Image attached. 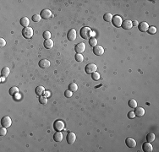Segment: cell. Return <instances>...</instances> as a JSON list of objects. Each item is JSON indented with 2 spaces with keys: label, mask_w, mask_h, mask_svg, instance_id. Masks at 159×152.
Returning <instances> with one entry per match:
<instances>
[{
  "label": "cell",
  "mask_w": 159,
  "mask_h": 152,
  "mask_svg": "<svg viewBox=\"0 0 159 152\" xmlns=\"http://www.w3.org/2000/svg\"><path fill=\"white\" fill-rule=\"evenodd\" d=\"M91 28L86 27V26L81 28V31H80V35H81V37L83 39H88L89 37H91Z\"/></svg>",
  "instance_id": "1"
},
{
  "label": "cell",
  "mask_w": 159,
  "mask_h": 152,
  "mask_svg": "<svg viewBox=\"0 0 159 152\" xmlns=\"http://www.w3.org/2000/svg\"><path fill=\"white\" fill-rule=\"evenodd\" d=\"M112 23H113V25L115 26V27H117V28L121 27L122 23H123L122 17L120 16V15H119V14H116V15L113 16Z\"/></svg>",
  "instance_id": "2"
},
{
  "label": "cell",
  "mask_w": 159,
  "mask_h": 152,
  "mask_svg": "<svg viewBox=\"0 0 159 152\" xmlns=\"http://www.w3.org/2000/svg\"><path fill=\"white\" fill-rule=\"evenodd\" d=\"M22 36L26 39H30L33 36V29L31 27H25L22 30Z\"/></svg>",
  "instance_id": "3"
},
{
  "label": "cell",
  "mask_w": 159,
  "mask_h": 152,
  "mask_svg": "<svg viewBox=\"0 0 159 152\" xmlns=\"http://www.w3.org/2000/svg\"><path fill=\"white\" fill-rule=\"evenodd\" d=\"M97 69V66L95 64H93V63H91V64H87L85 68V71L86 74H93L94 72H96Z\"/></svg>",
  "instance_id": "4"
},
{
  "label": "cell",
  "mask_w": 159,
  "mask_h": 152,
  "mask_svg": "<svg viewBox=\"0 0 159 152\" xmlns=\"http://www.w3.org/2000/svg\"><path fill=\"white\" fill-rule=\"evenodd\" d=\"M12 124V119L10 118V117H9V116H5V117H4L3 118L1 119V125L2 127H4V128H9L11 126Z\"/></svg>",
  "instance_id": "5"
},
{
  "label": "cell",
  "mask_w": 159,
  "mask_h": 152,
  "mask_svg": "<svg viewBox=\"0 0 159 152\" xmlns=\"http://www.w3.org/2000/svg\"><path fill=\"white\" fill-rule=\"evenodd\" d=\"M54 129L58 132L62 131L64 129V123L62 120H56L54 124Z\"/></svg>",
  "instance_id": "6"
},
{
  "label": "cell",
  "mask_w": 159,
  "mask_h": 152,
  "mask_svg": "<svg viewBox=\"0 0 159 152\" xmlns=\"http://www.w3.org/2000/svg\"><path fill=\"white\" fill-rule=\"evenodd\" d=\"M75 139H76V135L74 133L69 132V134H67L66 140H67V143H68L69 144H73L74 142H75Z\"/></svg>",
  "instance_id": "7"
},
{
  "label": "cell",
  "mask_w": 159,
  "mask_h": 152,
  "mask_svg": "<svg viewBox=\"0 0 159 152\" xmlns=\"http://www.w3.org/2000/svg\"><path fill=\"white\" fill-rule=\"evenodd\" d=\"M52 15V14L51 10H49V9H43V10L41 11V13H40V16L42 17V19H44V20L51 18Z\"/></svg>",
  "instance_id": "8"
},
{
  "label": "cell",
  "mask_w": 159,
  "mask_h": 152,
  "mask_svg": "<svg viewBox=\"0 0 159 152\" xmlns=\"http://www.w3.org/2000/svg\"><path fill=\"white\" fill-rule=\"evenodd\" d=\"M74 50H75V52L77 53H82V52H85L86 50V45L84 42H80L78 44L75 45V47H74Z\"/></svg>",
  "instance_id": "9"
},
{
  "label": "cell",
  "mask_w": 159,
  "mask_h": 152,
  "mask_svg": "<svg viewBox=\"0 0 159 152\" xmlns=\"http://www.w3.org/2000/svg\"><path fill=\"white\" fill-rule=\"evenodd\" d=\"M93 52L94 54L97 55V56H102V55L104 53V48H103L102 46L97 45L93 48Z\"/></svg>",
  "instance_id": "10"
},
{
  "label": "cell",
  "mask_w": 159,
  "mask_h": 152,
  "mask_svg": "<svg viewBox=\"0 0 159 152\" xmlns=\"http://www.w3.org/2000/svg\"><path fill=\"white\" fill-rule=\"evenodd\" d=\"M67 38L70 42H74L76 39V31L74 29H71L69 31L68 34H67Z\"/></svg>",
  "instance_id": "11"
},
{
  "label": "cell",
  "mask_w": 159,
  "mask_h": 152,
  "mask_svg": "<svg viewBox=\"0 0 159 152\" xmlns=\"http://www.w3.org/2000/svg\"><path fill=\"white\" fill-rule=\"evenodd\" d=\"M135 114H136V117H143L144 115H145V109H144L143 107H136L135 108V111H134Z\"/></svg>",
  "instance_id": "12"
},
{
  "label": "cell",
  "mask_w": 159,
  "mask_h": 152,
  "mask_svg": "<svg viewBox=\"0 0 159 152\" xmlns=\"http://www.w3.org/2000/svg\"><path fill=\"white\" fill-rule=\"evenodd\" d=\"M125 144L129 148H135L136 146V141L133 138H130V137L125 139Z\"/></svg>",
  "instance_id": "13"
},
{
  "label": "cell",
  "mask_w": 159,
  "mask_h": 152,
  "mask_svg": "<svg viewBox=\"0 0 159 152\" xmlns=\"http://www.w3.org/2000/svg\"><path fill=\"white\" fill-rule=\"evenodd\" d=\"M121 27L123 29H124V30H129V29H131L132 27H133V25H132V21L129 20H126L123 21Z\"/></svg>",
  "instance_id": "14"
},
{
  "label": "cell",
  "mask_w": 159,
  "mask_h": 152,
  "mask_svg": "<svg viewBox=\"0 0 159 152\" xmlns=\"http://www.w3.org/2000/svg\"><path fill=\"white\" fill-rule=\"evenodd\" d=\"M138 27H139V30L141 31V32H146V31H147L148 28H149V25L147 22H146V21H143V22H141L138 25Z\"/></svg>",
  "instance_id": "15"
},
{
  "label": "cell",
  "mask_w": 159,
  "mask_h": 152,
  "mask_svg": "<svg viewBox=\"0 0 159 152\" xmlns=\"http://www.w3.org/2000/svg\"><path fill=\"white\" fill-rule=\"evenodd\" d=\"M142 149L145 152H151L153 150V147L149 142H146L142 144Z\"/></svg>",
  "instance_id": "16"
},
{
  "label": "cell",
  "mask_w": 159,
  "mask_h": 152,
  "mask_svg": "<svg viewBox=\"0 0 159 152\" xmlns=\"http://www.w3.org/2000/svg\"><path fill=\"white\" fill-rule=\"evenodd\" d=\"M39 67L42 69H47V68L50 67V62L47 59H42L39 61Z\"/></svg>",
  "instance_id": "17"
},
{
  "label": "cell",
  "mask_w": 159,
  "mask_h": 152,
  "mask_svg": "<svg viewBox=\"0 0 159 152\" xmlns=\"http://www.w3.org/2000/svg\"><path fill=\"white\" fill-rule=\"evenodd\" d=\"M20 23L24 28H25V27H28L29 24H30V20H29V19L27 17H22L20 20Z\"/></svg>",
  "instance_id": "18"
},
{
  "label": "cell",
  "mask_w": 159,
  "mask_h": 152,
  "mask_svg": "<svg viewBox=\"0 0 159 152\" xmlns=\"http://www.w3.org/2000/svg\"><path fill=\"white\" fill-rule=\"evenodd\" d=\"M44 47L46 49H52V48L54 47V42H52V40H51V39L45 40Z\"/></svg>",
  "instance_id": "19"
},
{
  "label": "cell",
  "mask_w": 159,
  "mask_h": 152,
  "mask_svg": "<svg viewBox=\"0 0 159 152\" xmlns=\"http://www.w3.org/2000/svg\"><path fill=\"white\" fill-rule=\"evenodd\" d=\"M54 139L56 142H61L62 139H63V134L61 133V131L59 132H56L55 134H54Z\"/></svg>",
  "instance_id": "20"
},
{
  "label": "cell",
  "mask_w": 159,
  "mask_h": 152,
  "mask_svg": "<svg viewBox=\"0 0 159 152\" xmlns=\"http://www.w3.org/2000/svg\"><path fill=\"white\" fill-rule=\"evenodd\" d=\"M35 92H36V94H37V96H42V94H44L45 88L43 87V86H42V85H39V86H37V87L36 88Z\"/></svg>",
  "instance_id": "21"
},
{
  "label": "cell",
  "mask_w": 159,
  "mask_h": 152,
  "mask_svg": "<svg viewBox=\"0 0 159 152\" xmlns=\"http://www.w3.org/2000/svg\"><path fill=\"white\" fill-rule=\"evenodd\" d=\"M9 74H10V69H9L8 67H4L1 70V76L4 77V78L8 77Z\"/></svg>",
  "instance_id": "22"
},
{
  "label": "cell",
  "mask_w": 159,
  "mask_h": 152,
  "mask_svg": "<svg viewBox=\"0 0 159 152\" xmlns=\"http://www.w3.org/2000/svg\"><path fill=\"white\" fill-rule=\"evenodd\" d=\"M155 138H156V136L153 133H150V134H148L147 135H146V140H147V142H149V143L153 142L154 140H155Z\"/></svg>",
  "instance_id": "23"
},
{
  "label": "cell",
  "mask_w": 159,
  "mask_h": 152,
  "mask_svg": "<svg viewBox=\"0 0 159 152\" xmlns=\"http://www.w3.org/2000/svg\"><path fill=\"white\" fill-rule=\"evenodd\" d=\"M128 105L130 108L135 109V108L137 107V102L136 100H134V99H130V100L128 101Z\"/></svg>",
  "instance_id": "24"
},
{
  "label": "cell",
  "mask_w": 159,
  "mask_h": 152,
  "mask_svg": "<svg viewBox=\"0 0 159 152\" xmlns=\"http://www.w3.org/2000/svg\"><path fill=\"white\" fill-rule=\"evenodd\" d=\"M112 19H113V14H110V13H107L103 15V20H104L105 21H107V22H110V21H112Z\"/></svg>",
  "instance_id": "25"
},
{
  "label": "cell",
  "mask_w": 159,
  "mask_h": 152,
  "mask_svg": "<svg viewBox=\"0 0 159 152\" xmlns=\"http://www.w3.org/2000/svg\"><path fill=\"white\" fill-rule=\"evenodd\" d=\"M17 93H19V88L16 87V86H14V87H11L9 89V95L10 96H14Z\"/></svg>",
  "instance_id": "26"
},
{
  "label": "cell",
  "mask_w": 159,
  "mask_h": 152,
  "mask_svg": "<svg viewBox=\"0 0 159 152\" xmlns=\"http://www.w3.org/2000/svg\"><path fill=\"white\" fill-rule=\"evenodd\" d=\"M89 44H90L91 47H96L97 45V40L96 39L95 37H91L90 40H89Z\"/></svg>",
  "instance_id": "27"
},
{
  "label": "cell",
  "mask_w": 159,
  "mask_h": 152,
  "mask_svg": "<svg viewBox=\"0 0 159 152\" xmlns=\"http://www.w3.org/2000/svg\"><path fill=\"white\" fill-rule=\"evenodd\" d=\"M69 90L73 91V92H74V91H76L77 90H78V85L75 84V83H71L69 84Z\"/></svg>",
  "instance_id": "28"
},
{
  "label": "cell",
  "mask_w": 159,
  "mask_h": 152,
  "mask_svg": "<svg viewBox=\"0 0 159 152\" xmlns=\"http://www.w3.org/2000/svg\"><path fill=\"white\" fill-rule=\"evenodd\" d=\"M91 78H92L93 80H99L100 79V74L99 73H97V71L96 72H94L93 74H91Z\"/></svg>",
  "instance_id": "29"
},
{
  "label": "cell",
  "mask_w": 159,
  "mask_h": 152,
  "mask_svg": "<svg viewBox=\"0 0 159 152\" xmlns=\"http://www.w3.org/2000/svg\"><path fill=\"white\" fill-rule=\"evenodd\" d=\"M39 102L42 105H46L47 103V98L46 97V96H41L39 97Z\"/></svg>",
  "instance_id": "30"
},
{
  "label": "cell",
  "mask_w": 159,
  "mask_h": 152,
  "mask_svg": "<svg viewBox=\"0 0 159 152\" xmlns=\"http://www.w3.org/2000/svg\"><path fill=\"white\" fill-rule=\"evenodd\" d=\"M75 60L77 62H79V63H81V62H83L84 61V57H83V55L82 54H81V53H76L75 56Z\"/></svg>",
  "instance_id": "31"
},
{
  "label": "cell",
  "mask_w": 159,
  "mask_h": 152,
  "mask_svg": "<svg viewBox=\"0 0 159 152\" xmlns=\"http://www.w3.org/2000/svg\"><path fill=\"white\" fill-rule=\"evenodd\" d=\"M41 19H42V17L40 16V14H36L32 16V21H34V22H40Z\"/></svg>",
  "instance_id": "32"
},
{
  "label": "cell",
  "mask_w": 159,
  "mask_h": 152,
  "mask_svg": "<svg viewBox=\"0 0 159 152\" xmlns=\"http://www.w3.org/2000/svg\"><path fill=\"white\" fill-rule=\"evenodd\" d=\"M147 32L149 34H151V35H154V34H156V28L155 26H151V27L148 28Z\"/></svg>",
  "instance_id": "33"
},
{
  "label": "cell",
  "mask_w": 159,
  "mask_h": 152,
  "mask_svg": "<svg viewBox=\"0 0 159 152\" xmlns=\"http://www.w3.org/2000/svg\"><path fill=\"white\" fill-rule=\"evenodd\" d=\"M43 38H44L45 40L50 39V38H51V33H50L49 31H44V32H43Z\"/></svg>",
  "instance_id": "34"
},
{
  "label": "cell",
  "mask_w": 159,
  "mask_h": 152,
  "mask_svg": "<svg viewBox=\"0 0 159 152\" xmlns=\"http://www.w3.org/2000/svg\"><path fill=\"white\" fill-rule=\"evenodd\" d=\"M6 134H7L6 128H4V127L0 128V136H5Z\"/></svg>",
  "instance_id": "35"
},
{
  "label": "cell",
  "mask_w": 159,
  "mask_h": 152,
  "mask_svg": "<svg viewBox=\"0 0 159 152\" xmlns=\"http://www.w3.org/2000/svg\"><path fill=\"white\" fill-rule=\"evenodd\" d=\"M64 96H66L67 98H70L72 96H73V91H71V90H66L65 92H64Z\"/></svg>",
  "instance_id": "36"
},
{
  "label": "cell",
  "mask_w": 159,
  "mask_h": 152,
  "mask_svg": "<svg viewBox=\"0 0 159 152\" xmlns=\"http://www.w3.org/2000/svg\"><path fill=\"white\" fill-rule=\"evenodd\" d=\"M127 117H128L129 119H134L135 117H136V114H135L134 111H131V112H128V115H127Z\"/></svg>",
  "instance_id": "37"
},
{
  "label": "cell",
  "mask_w": 159,
  "mask_h": 152,
  "mask_svg": "<svg viewBox=\"0 0 159 152\" xmlns=\"http://www.w3.org/2000/svg\"><path fill=\"white\" fill-rule=\"evenodd\" d=\"M6 45V41L4 39V38H1L0 39V46H1L2 47H4V46Z\"/></svg>",
  "instance_id": "38"
},
{
  "label": "cell",
  "mask_w": 159,
  "mask_h": 152,
  "mask_svg": "<svg viewBox=\"0 0 159 152\" xmlns=\"http://www.w3.org/2000/svg\"><path fill=\"white\" fill-rule=\"evenodd\" d=\"M50 96H51V93H50V91H48V90H45V92H44V96H46L47 98H48V97H50Z\"/></svg>",
  "instance_id": "39"
},
{
  "label": "cell",
  "mask_w": 159,
  "mask_h": 152,
  "mask_svg": "<svg viewBox=\"0 0 159 152\" xmlns=\"http://www.w3.org/2000/svg\"><path fill=\"white\" fill-rule=\"evenodd\" d=\"M132 25H133L134 26H137L139 25V23H138V21L135 20V21H132Z\"/></svg>",
  "instance_id": "40"
},
{
  "label": "cell",
  "mask_w": 159,
  "mask_h": 152,
  "mask_svg": "<svg viewBox=\"0 0 159 152\" xmlns=\"http://www.w3.org/2000/svg\"><path fill=\"white\" fill-rule=\"evenodd\" d=\"M4 79H5V78H4V77H2V78H1V82H4Z\"/></svg>",
  "instance_id": "41"
}]
</instances>
